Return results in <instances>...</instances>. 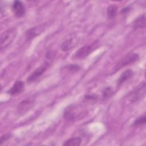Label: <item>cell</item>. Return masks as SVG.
Here are the masks:
<instances>
[{
    "label": "cell",
    "instance_id": "obj_14",
    "mask_svg": "<svg viewBox=\"0 0 146 146\" xmlns=\"http://www.w3.org/2000/svg\"><path fill=\"white\" fill-rule=\"evenodd\" d=\"M117 7L115 5H111L109 6L107 10V17L109 19H112L115 17L117 14Z\"/></svg>",
    "mask_w": 146,
    "mask_h": 146
},
{
    "label": "cell",
    "instance_id": "obj_13",
    "mask_svg": "<svg viewBox=\"0 0 146 146\" xmlns=\"http://www.w3.org/2000/svg\"><path fill=\"white\" fill-rule=\"evenodd\" d=\"M82 140L80 137H72L64 141L63 145L66 146H77L81 144Z\"/></svg>",
    "mask_w": 146,
    "mask_h": 146
},
{
    "label": "cell",
    "instance_id": "obj_20",
    "mask_svg": "<svg viewBox=\"0 0 146 146\" xmlns=\"http://www.w3.org/2000/svg\"><path fill=\"white\" fill-rule=\"evenodd\" d=\"M98 96L95 95H87L84 96V98L87 100H94L97 99Z\"/></svg>",
    "mask_w": 146,
    "mask_h": 146
},
{
    "label": "cell",
    "instance_id": "obj_2",
    "mask_svg": "<svg viewBox=\"0 0 146 146\" xmlns=\"http://www.w3.org/2000/svg\"><path fill=\"white\" fill-rule=\"evenodd\" d=\"M35 100L33 97H30L23 100L17 107V112L20 115H23L30 111L34 106Z\"/></svg>",
    "mask_w": 146,
    "mask_h": 146
},
{
    "label": "cell",
    "instance_id": "obj_19",
    "mask_svg": "<svg viewBox=\"0 0 146 146\" xmlns=\"http://www.w3.org/2000/svg\"><path fill=\"white\" fill-rule=\"evenodd\" d=\"M10 137H11V135H10V134L7 133V134H5V135H3L1 137L0 144L1 145V144L3 143V142H4V141L7 140L9 139Z\"/></svg>",
    "mask_w": 146,
    "mask_h": 146
},
{
    "label": "cell",
    "instance_id": "obj_17",
    "mask_svg": "<svg viewBox=\"0 0 146 146\" xmlns=\"http://www.w3.org/2000/svg\"><path fill=\"white\" fill-rule=\"evenodd\" d=\"M113 90L111 87H106L102 91V95L104 99H107L110 97L113 93Z\"/></svg>",
    "mask_w": 146,
    "mask_h": 146
},
{
    "label": "cell",
    "instance_id": "obj_9",
    "mask_svg": "<svg viewBox=\"0 0 146 146\" xmlns=\"http://www.w3.org/2000/svg\"><path fill=\"white\" fill-rule=\"evenodd\" d=\"M44 25L33 27L27 30L25 33V36L27 40H30L38 36L44 29Z\"/></svg>",
    "mask_w": 146,
    "mask_h": 146
},
{
    "label": "cell",
    "instance_id": "obj_16",
    "mask_svg": "<svg viewBox=\"0 0 146 146\" xmlns=\"http://www.w3.org/2000/svg\"><path fill=\"white\" fill-rule=\"evenodd\" d=\"M146 121V117L145 115H143L139 117H137L133 122V125L135 127H139L145 124Z\"/></svg>",
    "mask_w": 146,
    "mask_h": 146
},
{
    "label": "cell",
    "instance_id": "obj_12",
    "mask_svg": "<svg viewBox=\"0 0 146 146\" xmlns=\"http://www.w3.org/2000/svg\"><path fill=\"white\" fill-rule=\"evenodd\" d=\"M145 26V15H141L136 18L133 23V27L135 29L144 28Z\"/></svg>",
    "mask_w": 146,
    "mask_h": 146
},
{
    "label": "cell",
    "instance_id": "obj_11",
    "mask_svg": "<svg viewBox=\"0 0 146 146\" xmlns=\"http://www.w3.org/2000/svg\"><path fill=\"white\" fill-rule=\"evenodd\" d=\"M133 75V72L132 70L128 69L124 71L119 76L117 80V86H120L123 84L124 82L132 78Z\"/></svg>",
    "mask_w": 146,
    "mask_h": 146
},
{
    "label": "cell",
    "instance_id": "obj_1",
    "mask_svg": "<svg viewBox=\"0 0 146 146\" xmlns=\"http://www.w3.org/2000/svg\"><path fill=\"white\" fill-rule=\"evenodd\" d=\"M17 30L15 28H11L3 32L0 37V48L2 51L6 49L13 42L16 36Z\"/></svg>",
    "mask_w": 146,
    "mask_h": 146
},
{
    "label": "cell",
    "instance_id": "obj_4",
    "mask_svg": "<svg viewBox=\"0 0 146 146\" xmlns=\"http://www.w3.org/2000/svg\"><path fill=\"white\" fill-rule=\"evenodd\" d=\"M95 46L93 44L85 45L79 48L74 54V59H81L88 56L95 50Z\"/></svg>",
    "mask_w": 146,
    "mask_h": 146
},
{
    "label": "cell",
    "instance_id": "obj_6",
    "mask_svg": "<svg viewBox=\"0 0 146 146\" xmlns=\"http://www.w3.org/2000/svg\"><path fill=\"white\" fill-rule=\"evenodd\" d=\"M139 59V55L137 53H132L124 56L117 64V69H120L128 64H130L137 61Z\"/></svg>",
    "mask_w": 146,
    "mask_h": 146
},
{
    "label": "cell",
    "instance_id": "obj_10",
    "mask_svg": "<svg viewBox=\"0 0 146 146\" xmlns=\"http://www.w3.org/2000/svg\"><path fill=\"white\" fill-rule=\"evenodd\" d=\"M25 88V83L22 80L15 82L13 86L8 90V93L11 95H16L21 93Z\"/></svg>",
    "mask_w": 146,
    "mask_h": 146
},
{
    "label": "cell",
    "instance_id": "obj_18",
    "mask_svg": "<svg viewBox=\"0 0 146 146\" xmlns=\"http://www.w3.org/2000/svg\"><path fill=\"white\" fill-rule=\"evenodd\" d=\"M67 70H69L71 72H75L78 70H79L80 68L78 65H75V64H70L67 65L64 67Z\"/></svg>",
    "mask_w": 146,
    "mask_h": 146
},
{
    "label": "cell",
    "instance_id": "obj_3",
    "mask_svg": "<svg viewBox=\"0 0 146 146\" xmlns=\"http://www.w3.org/2000/svg\"><path fill=\"white\" fill-rule=\"evenodd\" d=\"M145 94V82H142L132 92L129 94L131 101L132 102H137L142 99Z\"/></svg>",
    "mask_w": 146,
    "mask_h": 146
},
{
    "label": "cell",
    "instance_id": "obj_7",
    "mask_svg": "<svg viewBox=\"0 0 146 146\" xmlns=\"http://www.w3.org/2000/svg\"><path fill=\"white\" fill-rule=\"evenodd\" d=\"M78 107L75 105H70L68 106L63 112V117L68 121L75 120L79 115L78 112Z\"/></svg>",
    "mask_w": 146,
    "mask_h": 146
},
{
    "label": "cell",
    "instance_id": "obj_8",
    "mask_svg": "<svg viewBox=\"0 0 146 146\" xmlns=\"http://www.w3.org/2000/svg\"><path fill=\"white\" fill-rule=\"evenodd\" d=\"M12 10L17 17H22L26 13V8L24 3L21 1H14L12 5Z\"/></svg>",
    "mask_w": 146,
    "mask_h": 146
},
{
    "label": "cell",
    "instance_id": "obj_15",
    "mask_svg": "<svg viewBox=\"0 0 146 146\" xmlns=\"http://www.w3.org/2000/svg\"><path fill=\"white\" fill-rule=\"evenodd\" d=\"M74 45V42L72 39H68L65 40L61 44L60 48L63 51H66L70 50Z\"/></svg>",
    "mask_w": 146,
    "mask_h": 146
},
{
    "label": "cell",
    "instance_id": "obj_5",
    "mask_svg": "<svg viewBox=\"0 0 146 146\" xmlns=\"http://www.w3.org/2000/svg\"><path fill=\"white\" fill-rule=\"evenodd\" d=\"M49 65L50 62L46 61L42 66L38 67L29 76V77L27 79V81L29 83H31L36 80L46 71Z\"/></svg>",
    "mask_w": 146,
    "mask_h": 146
}]
</instances>
